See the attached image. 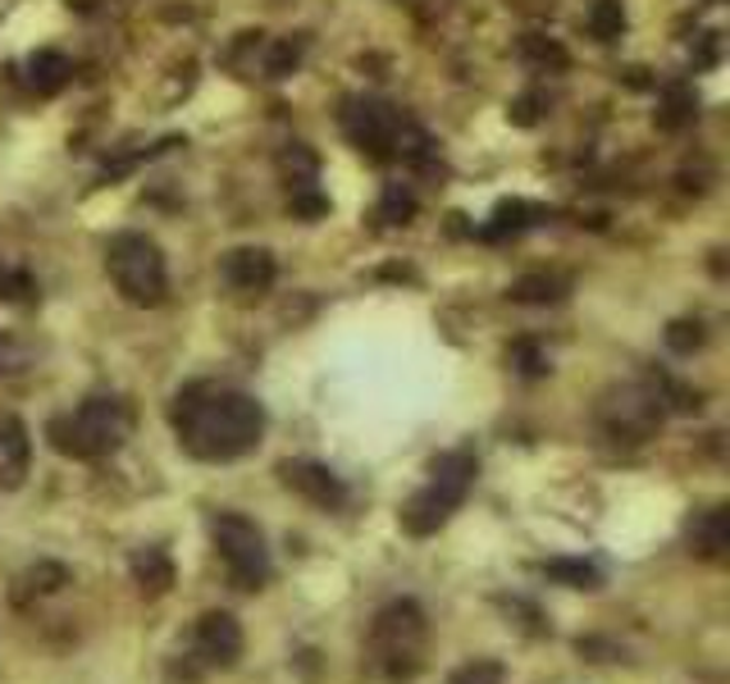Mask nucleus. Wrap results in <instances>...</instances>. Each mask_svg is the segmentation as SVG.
I'll list each match as a JSON object with an SVG mask.
<instances>
[{
    "label": "nucleus",
    "mask_w": 730,
    "mask_h": 684,
    "mask_svg": "<svg viewBox=\"0 0 730 684\" xmlns=\"http://www.w3.org/2000/svg\"><path fill=\"white\" fill-rule=\"evenodd\" d=\"M169 425H174V438L187 456L219 466V462H238V456L260 447L265 406L243 388L215 384V379H197V384L174 393Z\"/></svg>",
    "instance_id": "obj_1"
},
{
    "label": "nucleus",
    "mask_w": 730,
    "mask_h": 684,
    "mask_svg": "<svg viewBox=\"0 0 730 684\" xmlns=\"http://www.w3.org/2000/svg\"><path fill=\"white\" fill-rule=\"evenodd\" d=\"M425 653H430V621L425 607L415 598H393L383 602L370 634H366V666L374 680L383 684H411L425 671Z\"/></svg>",
    "instance_id": "obj_2"
},
{
    "label": "nucleus",
    "mask_w": 730,
    "mask_h": 684,
    "mask_svg": "<svg viewBox=\"0 0 730 684\" xmlns=\"http://www.w3.org/2000/svg\"><path fill=\"white\" fill-rule=\"evenodd\" d=\"M133 434V411L124 397L96 393L83 406H73L47 425V438L60 456H73V462H101V456L120 452Z\"/></svg>",
    "instance_id": "obj_3"
},
{
    "label": "nucleus",
    "mask_w": 730,
    "mask_h": 684,
    "mask_svg": "<svg viewBox=\"0 0 730 684\" xmlns=\"http://www.w3.org/2000/svg\"><path fill=\"white\" fill-rule=\"evenodd\" d=\"M475 475H480V462H475V452L466 447H456V452H443L439 462L430 466V479L425 488H415L407 507L398 511L402 529L411 539H430L439 535V529L456 516V507L466 502V493L475 488Z\"/></svg>",
    "instance_id": "obj_4"
},
{
    "label": "nucleus",
    "mask_w": 730,
    "mask_h": 684,
    "mask_svg": "<svg viewBox=\"0 0 730 684\" xmlns=\"http://www.w3.org/2000/svg\"><path fill=\"white\" fill-rule=\"evenodd\" d=\"M105 274L114 283L128 307H161L165 292H169V265L165 251L156 247V238L146 234H114L105 247Z\"/></svg>",
    "instance_id": "obj_5"
},
{
    "label": "nucleus",
    "mask_w": 730,
    "mask_h": 684,
    "mask_svg": "<svg viewBox=\"0 0 730 684\" xmlns=\"http://www.w3.org/2000/svg\"><path fill=\"white\" fill-rule=\"evenodd\" d=\"M210 539H215V552L228 570V584L234 589H265L275 576V561H270V548H265V535L238 511H219L210 516Z\"/></svg>",
    "instance_id": "obj_6"
},
{
    "label": "nucleus",
    "mask_w": 730,
    "mask_h": 684,
    "mask_svg": "<svg viewBox=\"0 0 730 684\" xmlns=\"http://www.w3.org/2000/svg\"><path fill=\"white\" fill-rule=\"evenodd\" d=\"M662 402L658 393H652V384L644 379V384H621V388H611L603 393L598 402V425L611 443H626V447H639L648 443L652 434H658L662 425Z\"/></svg>",
    "instance_id": "obj_7"
},
{
    "label": "nucleus",
    "mask_w": 730,
    "mask_h": 684,
    "mask_svg": "<svg viewBox=\"0 0 730 684\" xmlns=\"http://www.w3.org/2000/svg\"><path fill=\"white\" fill-rule=\"evenodd\" d=\"M407 124V114L389 101H374V96H352L342 101V133L357 151H366L370 160H393V142L398 128Z\"/></svg>",
    "instance_id": "obj_8"
},
{
    "label": "nucleus",
    "mask_w": 730,
    "mask_h": 684,
    "mask_svg": "<svg viewBox=\"0 0 730 684\" xmlns=\"http://www.w3.org/2000/svg\"><path fill=\"white\" fill-rule=\"evenodd\" d=\"M243 657V625L238 616L228 612H206L192 630V649H187V662L192 671H224Z\"/></svg>",
    "instance_id": "obj_9"
},
{
    "label": "nucleus",
    "mask_w": 730,
    "mask_h": 684,
    "mask_svg": "<svg viewBox=\"0 0 730 684\" xmlns=\"http://www.w3.org/2000/svg\"><path fill=\"white\" fill-rule=\"evenodd\" d=\"M279 479L311 507H325V511L348 507V484H342V475H333L320 462H301V456H297V462H279Z\"/></svg>",
    "instance_id": "obj_10"
},
{
    "label": "nucleus",
    "mask_w": 730,
    "mask_h": 684,
    "mask_svg": "<svg viewBox=\"0 0 730 684\" xmlns=\"http://www.w3.org/2000/svg\"><path fill=\"white\" fill-rule=\"evenodd\" d=\"M219 274H224V283L234 288V292H243V297H260V292H270V288H275L279 265H275V256L265 251V247H234V251L224 256Z\"/></svg>",
    "instance_id": "obj_11"
},
{
    "label": "nucleus",
    "mask_w": 730,
    "mask_h": 684,
    "mask_svg": "<svg viewBox=\"0 0 730 684\" xmlns=\"http://www.w3.org/2000/svg\"><path fill=\"white\" fill-rule=\"evenodd\" d=\"M28 466H32L28 425L19 421V415H0V488H6V493L23 488Z\"/></svg>",
    "instance_id": "obj_12"
},
{
    "label": "nucleus",
    "mask_w": 730,
    "mask_h": 684,
    "mask_svg": "<svg viewBox=\"0 0 730 684\" xmlns=\"http://www.w3.org/2000/svg\"><path fill=\"white\" fill-rule=\"evenodd\" d=\"M73 79V64L60 55V51H32L28 64H23V83L37 92V96H55L64 92Z\"/></svg>",
    "instance_id": "obj_13"
},
{
    "label": "nucleus",
    "mask_w": 730,
    "mask_h": 684,
    "mask_svg": "<svg viewBox=\"0 0 730 684\" xmlns=\"http://www.w3.org/2000/svg\"><path fill=\"white\" fill-rule=\"evenodd\" d=\"M128 570H133V584L146 598H161V593L174 589V561H169L165 548H137L133 561H128Z\"/></svg>",
    "instance_id": "obj_14"
},
{
    "label": "nucleus",
    "mask_w": 730,
    "mask_h": 684,
    "mask_svg": "<svg viewBox=\"0 0 730 684\" xmlns=\"http://www.w3.org/2000/svg\"><path fill=\"white\" fill-rule=\"evenodd\" d=\"M507 297L521 301V307H557V301L570 297V279L566 274H548V270H534V274H521L507 288Z\"/></svg>",
    "instance_id": "obj_15"
},
{
    "label": "nucleus",
    "mask_w": 730,
    "mask_h": 684,
    "mask_svg": "<svg viewBox=\"0 0 730 684\" xmlns=\"http://www.w3.org/2000/svg\"><path fill=\"white\" fill-rule=\"evenodd\" d=\"M730 543V529H726V507H712L703 516L689 520V552H699L703 561H721Z\"/></svg>",
    "instance_id": "obj_16"
},
{
    "label": "nucleus",
    "mask_w": 730,
    "mask_h": 684,
    "mask_svg": "<svg viewBox=\"0 0 730 684\" xmlns=\"http://www.w3.org/2000/svg\"><path fill=\"white\" fill-rule=\"evenodd\" d=\"M275 169L284 178V187L292 193V187H311L320 178V156L306 142H288L279 146V156H275Z\"/></svg>",
    "instance_id": "obj_17"
},
{
    "label": "nucleus",
    "mask_w": 730,
    "mask_h": 684,
    "mask_svg": "<svg viewBox=\"0 0 730 684\" xmlns=\"http://www.w3.org/2000/svg\"><path fill=\"white\" fill-rule=\"evenodd\" d=\"M548 210L544 206H529V201H503L493 210V219H489V228H484V238L489 242H503V238H516V234H525L529 224H539Z\"/></svg>",
    "instance_id": "obj_18"
},
{
    "label": "nucleus",
    "mask_w": 730,
    "mask_h": 684,
    "mask_svg": "<svg viewBox=\"0 0 730 684\" xmlns=\"http://www.w3.org/2000/svg\"><path fill=\"white\" fill-rule=\"evenodd\" d=\"M516 55H521L529 69H539V73H562V69L570 64L566 46L553 42V37H544V32H525L521 42H516Z\"/></svg>",
    "instance_id": "obj_19"
},
{
    "label": "nucleus",
    "mask_w": 730,
    "mask_h": 684,
    "mask_svg": "<svg viewBox=\"0 0 730 684\" xmlns=\"http://www.w3.org/2000/svg\"><path fill=\"white\" fill-rule=\"evenodd\" d=\"M539 570H544V580L566 584V589H598V584H603L598 566L585 561V557H553V561H544Z\"/></svg>",
    "instance_id": "obj_20"
},
{
    "label": "nucleus",
    "mask_w": 730,
    "mask_h": 684,
    "mask_svg": "<svg viewBox=\"0 0 730 684\" xmlns=\"http://www.w3.org/2000/svg\"><path fill=\"white\" fill-rule=\"evenodd\" d=\"M60 584H69V570H64L60 561H37L28 576L14 584V602L28 607L32 598H47V593H55Z\"/></svg>",
    "instance_id": "obj_21"
},
{
    "label": "nucleus",
    "mask_w": 730,
    "mask_h": 684,
    "mask_svg": "<svg viewBox=\"0 0 730 684\" xmlns=\"http://www.w3.org/2000/svg\"><path fill=\"white\" fill-rule=\"evenodd\" d=\"M695 114H699L695 92L680 87V83H671V87L662 92V101H658V128L676 133V128H685V124H695Z\"/></svg>",
    "instance_id": "obj_22"
},
{
    "label": "nucleus",
    "mask_w": 730,
    "mask_h": 684,
    "mask_svg": "<svg viewBox=\"0 0 730 684\" xmlns=\"http://www.w3.org/2000/svg\"><path fill=\"white\" fill-rule=\"evenodd\" d=\"M306 60V37H284V42L265 46V79H288Z\"/></svg>",
    "instance_id": "obj_23"
},
{
    "label": "nucleus",
    "mask_w": 730,
    "mask_h": 684,
    "mask_svg": "<svg viewBox=\"0 0 730 684\" xmlns=\"http://www.w3.org/2000/svg\"><path fill=\"white\" fill-rule=\"evenodd\" d=\"M626 32V6L621 0H594V10H589V37L594 42H617V37Z\"/></svg>",
    "instance_id": "obj_24"
},
{
    "label": "nucleus",
    "mask_w": 730,
    "mask_h": 684,
    "mask_svg": "<svg viewBox=\"0 0 730 684\" xmlns=\"http://www.w3.org/2000/svg\"><path fill=\"white\" fill-rule=\"evenodd\" d=\"M415 210H420V201H415V193H411L407 183H389V187H383V197H379V219L383 224H411Z\"/></svg>",
    "instance_id": "obj_25"
},
{
    "label": "nucleus",
    "mask_w": 730,
    "mask_h": 684,
    "mask_svg": "<svg viewBox=\"0 0 730 684\" xmlns=\"http://www.w3.org/2000/svg\"><path fill=\"white\" fill-rule=\"evenodd\" d=\"M37 297V283L28 270H19V265H6L0 260V301H32Z\"/></svg>",
    "instance_id": "obj_26"
},
{
    "label": "nucleus",
    "mask_w": 730,
    "mask_h": 684,
    "mask_svg": "<svg viewBox=\"0 0 730 684\" xmlns=\"http://www.w3.org/2000/svg\"><path fill=\"white\" fill-rule=\"evenodd\" d=\"M288 210L297 219H320V215H329V197L320 193L316 183L311 187H292V193H288Z\"/></svg>",
    "instance_id": "obj_27"
},
{
    "label": "nucleus",
    "mask_w": 730,
    "mask_h": 684,
    "mask_svg": "<svg viewBox=\"0 0 730 684\" xmlns=\"http://www.w3.org/2000/svg\"><path fill=\"white\" fill-rule=\"evenodd\" d=\"M544 110H548V96L544 92H525V96H516L512 105H507V120L516 124V128H534L544 120Z\"/></svg>",
    "instance_id": "obj_28"
},
{
    "label": "nucleus",
    "mask_w": 730,
    "mask_h": 684,
    "mask_svg": "<svg viewBox=\"0 0 730 684\" xmlns=\"http://www.w3.org/2000/svg\"><path fill=\"white\" fill-rule=\"evenodd\" d=\"M507 680V671H503V662H493V657H480V662H466L461 666L448 684H503Z\"/></svg>",
    "instance_id": "obj_29"
},
{
    "label": "nucleus",
    "mask_w": 730,
    "mask_h": 684,
    "mask_svg": "<svg viewBox=\"0 0 730 684\" xmlns=\"http://www.w3.org/2000/svg\"><path fill=\"white\" fill-rule=\"evenodd\" d=\"M703 324L699 320H676L671 329H667V348L671 352H680V356H689V352H699L703 348Z\"/></svg>",
    "instance_id": "obj_30"
},
{
    "label": "nucleus",
    "mask_w": 730,
    "mask_h": 684,
    "mask_svg": "<svg viewBox=\"0 0 730 684\" xmlns=\"http://www.w3.org/2000/svg\"><path fill=\"white\" fill-rule=\"evenodd\" d=\"M507 361L525 374V379H539V374H548L553 365H548V352H539V348H534V342H516V348L507 352Z\"/></svg>",
    "instance_id": "obj_31"
},
{
    "label": "nucleus",
    "mask_w": 730,
    "mask_h": 684,
    "mask_svg": "<svg viewBox=\"0 0 730 684\" xmlns=\"http://www.w3.org/2000/svg\"><path fill=\"white\" fill-rule=\"evenodd\" d=\"M23 365H28V352L19 348L6 329H0V374H19Z\"/></svg>",
    "instance_id": "obj_32"
}]
</instances>
